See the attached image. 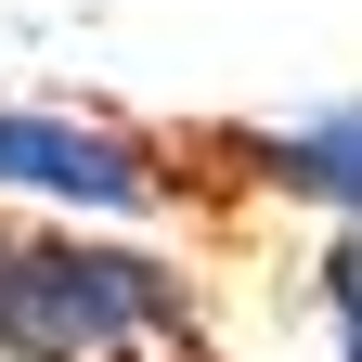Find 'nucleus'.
<instances>
[{
  "label": "nucleus",
  "instance_id": "nucleus-1",
  "mask_svg": "<svg viewBox=\"0 0 362 362\" xmlns=\"http://www.w3.org/2000/svg\"><path fill=\"white\" fill-rule=\"evenodd\" d=\"M194 349V272L129 233L26 220L0 272V362H156Z\"/></svg>",
  "mask_w": 362,
  "mask_h": 362
},
{
  "label": "nucleus",
  "instance_id": "nucleus-2",
  "mask_svg": "<svg viewBox=\"0 0 362 362\" xmlns=\"http://www.w3.org/2000/svg\"><path fill=\"white\" fill-rule=\"evenodd\" d=\"M181 143L129 117H90V104H0V194L13 207H52L65 233H117V220H156L181 194Z\"/></svg>",
  "mask_w": 362,
  "mask_h": 362
},
{
  "label": "nucleus",
  "instance_id": "nucleus-3",
  "mask_svg": "<svg viewBox=\"0 0 362 362\" xmlns=\"http://www.w3.org/2000/svg\"><path fill=\"white\" fill-rule=\"evenodd\" d=\"M246 181H272V194H298V207H324L337 233H362V90L349 104H310L285 129H246Z\"/></svg>",
  "mask_w": 362,
  "mask_h": 362
},
{
  "label": "nucleus",
  "instance_id": "nucleus-4",
  "mask_svg": "<svg viewBox=\"0 0 362 362\" xmlns=\"http://www.w3.org/2000/svg\"><path fill=\"white\" fill-rule=\"evenodd\" d=\"M310 298H324L337 349H362V233H324V259H310Z\"/></svg>",
  "mask_w": 362,
  "mask_h": 362
},
{
  "label": "nucleus",
  "instance_id": "nucleus-5",
  "mask_svg": "<svg viewBox=\"0 0 362 362\" xmlns=\"http://www.w3.org/2000/svg\"><path fill=\"white\" fill-rule=\"evenodd\" d=\"M156 362H220V349H156Z\"/></svg>",
  "mask_w": 362,
  "mask_h": 362
}]
</instances>
